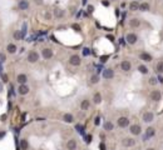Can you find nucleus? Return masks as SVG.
I'll use <instances>...</instances> for the list:
<instances>
[{
    "instance_id": "nucleus-11",
    "label": "nucleus",
    "mask_w": 163,
    "mask_h": 150,
    "mask_svg": "<svg viewBox=\"0 0 163 150\" xmlns=\"http://www.w3.org/2000/svg\"><path fill=\"white\" fill-rule=\"evenodd\" d=\"M53 55H54L53 49H50V48H43V49H41V56L44 58L45 60L51 59V58H53Z\"/></svg>"
},
{
    "instance_id": "nucleus-31",
    "label": "nucleus",
    "mask_w": 163,
    "mask_h": 150,
    "mask_svg": "<svg viewBox=\"0 0 163 150\" xmlns=\"http://www.w3.org/2000/svg\"><path fill=\"white\" fill-rule=\"evenodd\" d=\"M13 38H14V40H21V33H20V30H16V31H14Z\"/></svg>"
},
{
    "instance_id": "nucleus-36",
    "label": "nucleus",
    "mask_w": 163,
    "mask_h": 150,
    "mask_svg": "<svg viewBox=\"0 0 163 150\" xmlns=\"http://www.w3.org/2000/svg\"><path fill=\"white\" fill-rule=\"evenodd\" d=\"M1 78H3V83H5V84H6V83L9 81V80H8V75H6V74H3V75H1Z\"/></svg>"
},
{
    "instance_id": "nucleus-46",
    "label": "nucleus",
    "mask_w": 163,
    "mask_h": 150,
    "mask_svg": "<svg viewBox=\"0 0 163 150\" xmlns=\"http://www.w3.org/2000/svg\"><path fill=\"white\" fill-rule=\"evenodd\" d=\"M87 3H88V0H82V4H83V6H85V5H87Z\"/></svg>"
},
{
    "instance_id": "nucleus-37",
    "label": "nucleus",
    "mask_w": 163,
    "mask_h": 150,
    "mask_svg": "<svg viewBox=\"0 0 163 150\" xmlns=\"http://www.w3.org/2000/svg\"><path fill=\"white\" fill-rule=\"evenodd\" d=\"M99 150H107V146H105V144L103 141L99 144Z\"/></svg>"
},
{
    "instance_id": "nucleus-51",
    "label": "nucleus",
    "mask_w": 163,
    "mask_h": 150,
    "mask_svg": "<svg viewBox=\"0 0 163 150\" xmlns=\"http://www.w3.org/2000/svg\"><path fill=\"white\" fill-rule=\"evenodd\" d=\"M1 91H3V84L0 83V93H1Z\"/></svg>"
},
{
    "instance_id": "nucleus-27",
    "label": "nucleus",
    "mask_w": 163,
    "mask_h": 150,
    "mask_svg": "<svg viewBox=\"0 0 163 150\" xmlns=\"http://www.w3.org/2000/svg\"><path fill=\"white\" fill-rule=\"evenodd\" d=\"M156 71H157L159 75L163 74V59H159V60H158L157 65H156Z\"/></svg>"
},
{
    "instance_id": "nucleus-17",
    "label": "nucleus",
    "mask_w": 163,
    "mask_h": 150,
    "mask_svg": "<svg viewBox=\"0 0 163 150\" xmlns=\"http://www.w3.org/2000/svg\"><path fill=\"white\" fill-rule=\"evenodd\" d=\"M29 91H30V88L26 84H24V85H19V88H18V94L19 95H26V94H29Z\"/></svg>"
},
{
    "instance_id": "nucleus-35",
    "label": "nucleus",
    "mask_w": 163,
    "mask_h": 150,
    "mask_svg": "<svg viewBox=\"0 0 163 150\" xmlns=\"http://www.w3.org/2000/svg\"><path fill=\"white\" fill-rule=\"evenodd\" d=\"M87 10H88V14H93V13H94V10H95V8H94L93 5H88Z\"/></svg>"
},
{
    "instance_id": "nucleus-47",
    "label": "nucleus",
    "mask_w": 163,
    "mask_h": 150,
    "mask_svg": "<svg viewBox=\"0 0 163 150\" xmlns=\"http://www.w3.org/2000/svg\"><path fill=\"white\" fill-rule=\"evenodd\" d=\"M5 119H6V115H5V114L1 115V121H5Z\"/></svg>"
},
{
    "instance_id": "nucleus-8",
    "label": "nucleus",
    "mask_w": 163,
    "mask_h": 150,
    "mask_svg": "<svg viewBox=\"0 0 163 150\" xmlns=\"http://www.w3.org/2000/svg\"><path fill=\"white\" fill-rule=\"evenodd\" d=\"M142 120H143V123H147V124L154 121V114L152 111H144L142 114Z\"/></svg>"
},
{
    "instance_id": "nucleus-30",
    "label": "nucleus",
    "mask_w": 163,
    "mask_h": 150,
    "mask_svg": "<svg viewBox=\"0 0 163 150\" xmlns=\"http://www.w3.org/2000/svg\"><path fill=\"white\" fill-rule=\"evenodd\" d=\"M99 83V76H98V74H94L90 76V84H98Z\"/></svg>"
},
{
    "instance_id": "nucleus-49",
    "label": "nucleus",
    "mask_w": 163,
    "mask_h": 150,
    "mask_svg": "<svg viewBox=\"0 0 163 150\" xmlns=\"http://www.w3.org/2000/svg\"><path fill=\"white\" fill-rule=\"evenodd\" d=\"M158 80H159V83H162V84H163V76H159V78H158Z\"/></svg>"
},
{
    "instance_id": "nucleus-38",
    "label": "nucleus",
    "mask_w": 163,
    "mask_h": 150,
    "mask_svg": "<svg viewBox=\"0 0 163 150\" xmlns=\"http://www.w3.org/2000/svg\"><path fill=\"white\" fill-rule=\"evenodd\" d=\"M108 58H109V55H103V56H100V61L102 63H105Z\"/></svg>"
},
{
    "instance_id": "nucleus-2",
    "label": "nucleus",
    "mask_w": 163,
    "mask_h": 150,
    "mask_svg": "<svg viewBox=\"0 0 163 150\" xmlns=\"http://www.w3.org/2000/svg\"><path fill=\"white\" fill-rule=\"evenodd\" d=\"M138 35L136 33H133V31H130V33H128L125 35V43L129 45H136L137 43H138Z\"/></svg>"
},
{
    "instance_id": "nucleus-41",
    "label": "nucleus",
    "mask_w": 163,
    "mask_h": 150,
    "mask_svg": "<svg viewBox=\"0 0 163 150\" xmlns=\"http://www.w3.org/2000/svg\"><path fill=\"white\" fill-rule=\"evenodd\" d=\"M90 141H92V135H88V136H87L85 143H87V144H90Z\"/></svg>"
},
{
    "instance_id": "nucleus-54",
    "label": "nucleus",
    "mask_w": 163,
    "mask_h": 150,
    "mask_svg": "<svg viewBox=\"0 0 163 150\" xmlns=\"http://www.w3.org/2000/svg\"><path fill=\"white\" fill-rule=\"evenodd\" d=\"M0 105H1V101H0Z\"/></svg>"
},
{
    "instance_id": "nucleus-9",
    "label": "nucleus",
    "mask_w": 163,
    "mask_h": 150,
    "mask_svg": "<svg viewBox=\"0 0 163 150\" xmlns=\"http://www.w3.org/2000/svg\"><path fill=\"white\" fill-rule=\"evenodd\" d=\"M65 146H67L68 150H77L78 149V140L75 138H70L67 141V144H65Z\"/></svg>"
},
{
    "instance_id": "nucleus-40",
    "label": "nucleus",
    "mask_w": 163,
    "mask_h": 150,
    "mask_svg": "<svg viewBox=\"0 0 163 150\" xmlns=\"http://www.w3.org/2000/svg\"><path fill=\"white\" fill-rule=\"evenodd\" d=\"M94 124H95V125H99V124H100V118H99V116H97V118H95Z\"/></svg>"
},
{
    "instance_id": "nucleus-42",
    "label": "nucleus",
    "mask_w": 163,
    "mask_h": 150,
    "mask_svg": "<svg viewBox=\"0 0 163 150\" xmlns=\"http://www.w3.org/2000/svg\"><path fill=\"white\" fill-rule=\"evenodd\" d=\"M34 3L37 5H43V3H44V0H34Z\"/></svg>"
},
{
    "instance_id": "nucleus-23",
    "label": "nucleus",
    "mask_w": 163,
    "mask_h": 150,
    "mask_svg": "<svg viewBox=\"0 0 163 150\" xmlns=\"http://www.w3.org/2000/svg\"><path fill=\"white\" fill-rule=\"evenodd\" d=\"M89 108H90V101H89V99H83L82 101H80V110H83V111H87V110H89Z\"/></svg>"
},
{
    "instance_id": "nucleus-29",
    "label": "nucleus",
    "mask_w": 163,
    "mask_h": 150,
    "mask_svg": "<svg viewBox=\"0 0 163 150\" xmlns=\"http://www.w3.org/2000/svg\"><path fill=\"white\" fill-rule=\"evenodd\" d=\"M20 149L21 150H28L29 149V141L26 139H21L20 140Z\"/></svg>"
},
{
    "instance_id": "nucleus-12",
    "label": "nucleus",
    "mask_w": 163,
    "mask_h": 150,
    "mask_svg": "<svg viewBox=\"0 0 163 150\" xmlns=\"http://www.w3.org/2000/svg\"><path fill=\"white\" fill-rule=\"evenodd\" d=\"M102 76H103V79H105V80H111V79H113V78H114V70H113L112 68L104 69L103 73H102Z\"/></svg>"
},
{
    "instance_id": "nucleus-24",
    "label": "nucleus",
    "mask_w": 163,
    "mask_h": 150,
    "mask_svg": "<svg viewBox=\"0 0 163 150\" xmlns=\"http://www.w3.org/2000/svg\"><path fill=\"white\" fill-rule=\"evenodd\" d=\"M16 50H18V48H16V45L14 44V43H9V44L6 45V51L9 53V54H15Z\"/></svg>"
},
{
    "instance_id": "nucleus-7",
    "label": "nucleus",
    "mask_w": 163,
    "mask_h": 150,
    "mask_svg": "<svg viewBox=\"0 0 163 150\" xmlns=\"http://www.w3.org/2000/svg\"><path fill=\"white\" fill-rule=\"evenodd\" d=\"M69 64L72 66H79L82 64V58L78 54H73L69 56Z\"/></svg>"
},
{
    "instance_id": "nucleus-14",
    "label": "nucleus",
    "mask_w": 163,
    "mask_h": 150,
    "mask_svg": "<svg viewBox=\"0 0 163 150\" xmlns=\"http://www.w3.org/2000/svg\"><path fill=\"white\" fill-rule=\"evenodd\" d=\"M16 81H18V84H19V85H24V84H26V83H28V75H26V74H24V73L18 74V76H16Z\"/></svg>"
},
{
    "instance_id": "nucleus-18",
    "label": "nucleus",
    "mask_w": 163,
    "mask_h": 150,
    "mask_svg": "<svg viewBox=\"0 0 163 150\" xmlns=\"http://www.w3.org/2000/svg\"><path fill=\"white\" fill-rule=\"evenodd\" d=\"M63 121L64 123H67V124H72V123H74V115L73 114H70V113H65V114H63Z\"/></svg>"
},
{
    "instance_id": "nucleus-34",
    "label": "nucleus",
    "mask_w": 163,
    "mask_h": 150,
    "mask_svg": "<svg viewBox=\"0 0 163 150\" xmlns=\"http://www.w3.org/2000/svg\"><path fill=\"white\" fill-rule=\"evenodd\" d=\"M5 60H6V55L4 54V53H0V64L5 63Z\"/></svg>"
},
{
    "instance_id": "nucleus-32",
    "label": "nucleus",
    "mask_w": 163,
    "mask_h": 150,
    "mask_svg": "<svg viewBox=\"0 0 163 150\" xmlns=\"http://www.w3.org/2000/svg\"><path fill=\"white\" fill-rule=\"evenodd\" d=\"M148 83H149V85H152V86H153V85H157V83H158V79H157V78H154V76H150Z\"/></svg>"
},
{
    "instance_id": "nucleus-1",
    "label": "nucleus",
    "mask_w": 163,
    "mask_h": 150,
    "mask_svg": "<svg viewBox=\"0 0 163 150\" xmlns=\"http://www.w3.org/2000/svg\"><path fill=\"white\" fill-rule=\"evenodd\" d=\"M39 58H40V55H39V53H38L37 50H30V51L28 53V55H26V60H28L30 64L38 63V61H39Z\"/></svg>"
},
{
    "instance_id": "nucleus-3",
    "label": "nucleus",
    "mask_w": 163,
    "mask_h": 150,
    "mask_svg": "<svg viewBox=\"0 0 163 150\" xmlns=\"http://www.w3.org/2000/svg\"><path fill=\"white\" fill-rule=\"evenodd\" d=\"M117 125L121 128V129H125V128H128L130 125L129 118H127V116H119L117 119Z\"/></svg>"
},
{
    "instance_id": "nucleus-45",
    "label": "nucleus",
    "mask_w": 163,
    "mask_h": 150,
    "mask_svg": "<svg viewBox=\"0 0 163 150\" xmlns=\"http://www.w3.org/2000/svg\"><path fill=\"white\" fill-rule=\"evenodd\" d=\"M119 40H121V44H122V45H123V44H125V39H124V38H121Z\"/></svg>"
},
{
    "instance_id": "nucleus-48",
    "label": "nucleus",
    "mask_w": 163,
    "mask_h": 150,
    "mask_svg": "<svg viewBox=\"0 0 163 150\" xmlns=\"http://www.w3.org/2000/svg\"><path fill=\"white\" fill-rule=\"evenodd\" d=\"M127 6V4H125V1H123L122 4H121V8H125Z\"/></svg>"
},
{
    "instance_id": "nucleus-16",
    "label": "nucleus",
    "mask_w": 163,
    "mask_h": 150,
    "mask_svg": "<svg viewBox=\"0 0 163 150\" xmlns=\"http://www.w3.org/2000/svg\"><path fill=\"white\" fill-rule=\"evenodd\" d=\"M102 100H103V98H102V94H100L99 91H97V93L93 94L92 101H93L94 105H99V104H102Z\"/></svg>"
},
{
    "instance_id": "nucleus-20",
    "label": "nucleus",
    "mask_w": 163,
    "mask_h": 150,
    "mask_svg": "<svg viewBox=\"0 0 163 150\" xmlns=\"http://www.w3.org/2000/svg\"><path fill=\"white\" fill-rule=\"evenodd\" d=\"M144 135L148 138V139H152V138H154L156 136V129L153 126H148L146 131H144Z\"/></svg>"
},
{
    "instance_id": "nucleus-52",
    "label": "nucleus",
    "mask_w": 163,
    "mask_h": 150,
    "mask_svg": "<svg viewBox=\"0 0 163 150\" xmlns=\"http://www.w3.org/2000/svg\"><path fill=\"white\" fill-rule=\"evenodd\" d=\"M3 136H5V133H0V139H1Z\"/></svg>"
},
{
    "instance_id": "nucleus-4",
    "label": "nucleus",
    "mask_w": 163,
    "mask_h": 150,
    "mask_svg": "<svg viewBox=\"0 0 163 150\" xmlns=\"http://www.w3.org/2000/svg\"><path fill=\"white\" fill-rule=\"evenodd\" d=\"M129 134L133 135V136H138L142 134V126H140L139 124H132L129 125Z\"/></svg>"
},
{
    "instance_id": "nucleus-26",
    "label": "nucleus",
    "mask_w": 163,
    "mask_h": 150,
    "mask_svg": "<svg viewBox=\"0 0 163 150\" xmlns=\"http://www.w3.org/2000/svg\"><path fill=\"white\" fill-rule=\"evenodd\" d=\"M139 10H140V11H149V10H150L149 3H147V1L139 3Z\"/></svg>"
},
{
    "instance_id": "nucleus-43",
    "label": "nucleus",
    "mask_w": 163,
    "mask_h": 150,
    "mask_svg": "<svg viewBox=\"0 0 163 150\" xmlns=\"http://www.w3.org/2000/svg\"><path fill=\"white\" fill-rule=\"evenodd\" d=\"M142 140H143V143H144V141H148V138H147L146 135H142Z\"/></svg>"
},
{
    "instance_id": "nucleus-28",
    "label": "nucleus",
    "mask_w": 163,
    "mask_h": 150,
    "mask_svg": "<svg viewBox=\"0 0 163 150\" xmlns=\"http://www.w3.org/2000/svg\"><path fill=\"white\" fill-rule=\"evenodd\" d=\"M129 10H132V11H137V10H139V3L137 1V0H134V1H132L129 4Z\"/></svg>"
},
{
    "instance_id": "nucleus-13",
    "label": "nucleus",
    "mask_w": 163,
    "mask_h": 150,
    "mask_svg": "<svg viewBox=\"0 0 163 150\" xmlns=\"http://www.w3.org/2000/svg\"><path fill=\"white\" fill-rule=\"evenodd\" d=\"M139 59L142 61H144V63H150L152 60H153V56L147 51H142V53H139Z\"/></svg>"
},
{
    "instance_id": "nucleus-39",
    "label": "nucleus",
    "mask_w": 163,
    "mask_h": 150,
    "mask_svg": "<svg viewBox=\"0 0 163 150\" xmlns=\"http://www.w3.org/2000/svg\"><path fill=\"white\" fill-rule=\"evenodd\" d=\"M83 55H84V56L89 55V49H88V48H85V49L83 50Z\"/></svg>"
},
{
    "instance_id": "nucleus-50",
    "label": "nucleus",
    "mask_w": 163,
    "mask_h": 150,
    "mask_svg": "<svg viewBox=\"0 0 163 150\" xmlns=\"http://www.w3.org/2000/svg\"><path fill=\"white\" fill-rule=\"evenodd\" d=\"M146 150H157V149H156V148H152V146H150V148H147Z\"/></svg>"
},
{
    "instance_id": "nucleus-15",
    "label": "nucleus",
    "mask_w": 163,
    "mask_h": 150,
    "mask_svg": "<svg viewBox=\"0 0 163 150\" xmlns=\"http://www.w3.org/2000/svg\"><path fill=\"white\" fill-rule=\"evenodd\" d=\"M128 25H129V28H132V29L139 28V26H140V19H138V18H132V19L128 21Z\"/></svg>"
},
{
    "instance_id": "nucleus-10",
    "label": "nucleus",
    "mask_w": 163,
    "mask_h": 150,
    "mask_svg": "<svg viewBox=\"0 0 163 150\" xmlns=\"http://www.w3.org/2000/svg\"><path fill=\"white\" fill-rule=\"evenodd\" d=\"M121 69L123 73H129L130 70H132V63H130L129 60L124 59L121 61Z\"/></svg>"
},
{
    "instance_id": "nucleus-21",
    "label": "nucleus",
    "mask_w": 163,
    "mask_h": 150,
    "mask_svg": "<svg viewBox=\"0 0 163 150\" xmlns=\"http://www.w3.org/2000/svg\"><path fill=\"white\" fill-rule=\"evenodd\" d=\"M29 6H30V4H29L28 0H19L18 1V9L19 10H28Z\"/></svg>"
},
{
    "instance_id": "nucleus-22",
    "label": "nucleus",
    "mask_w": 163,
    "mask_h": 150,
    "mask_svg": "<svg viewBox=\"0 0 163 150\" xmlns=\"http://www.w3.org/2000/svg\"><path fill=\"white\" fill-rule=\"evenodd\" d=\"M103 129H104V131L109 133V131H112V130L114 129V124H113L111 120H105V121L103 123Z\"/></svg>"
},
{
    "instance_id": "nucleus-44",
    "label": "nucleus",
    "mask_w": 163,
    "mask_h": 150,
    "mask_svg": "<svg viewBox=\"0 0 163 150\" xmlns=\"http://www.w3.org/2000/svg\"><path fill=\"white\" fill-rule=\"evenodd\" d=\"M102 5H104V6H108V5H109V1H104V0H103V1H102Z\"/></svg>"
},
{
    "instance_id": "nucleus-33",
    "label": "nucleus",
    "mask_w": 163,
    "mask_h": 150,
    "mask_svg": "<svg viewBox=\"0 0 163 150\" xmlns=\"http://www.w3.org/2000/svg\"><path fill=\"white\" fill-rule=\"evenodd\" d=\"M72 29H73V30H75L77 33H80V30H82L80 25H78V24H73V25H72Z\"/></svg>"
},
{
    "instance_id": "nucleus-5",
    "label": "nucleus",
    "mask_w": 163,
    "mask_h": 150,
    "mask_svg": "<svg viewBox=\"0 0 163 150\" xmlns=\"http://www.w3.org/2000/svg\"><path fill=\"white\" fill-rule=\"evenodd\" d=\"M121 144H122V146H124V148H132V146H134V145L137 144V141H136L134 138L127 136V138H123L122 140H121Z\"/></svg>"
},
{
    "instance_id": "nucleus-19",
    "label": "nucleus",
    "mask_w": 163,
    "mask_h": 150,
    "mask_svg": "<svg viewBox=\"0 0 163 150\" xmlns=\"http://www.w3.org/2000/svg\"><path fill=\"white\" fill-rule=\"evenodd\" d=\"M53 13H54V16H55L57 19H63L65 16V10L60 9V8H55Z\"/></svg>"
},
{
    "instance_id": "nucleus-53",
    "label": "nucleus",
    "mask_w": 163,
    "mask_h": 150,
    "mask_svg": "<svg viewBox=\"0 0 163 150\" xmlns=\"http://www.w3.org/2000/svg\"><path fill=\"white\" fill-rule=\"evenodd\" d=\"M109 1H117V0H109Z\"/></svg>"
},
{
    "instance_id": "nucleus-25",
    "label": "nucleus",
    "mask_w": 163,
    "mask_h": 150,
    "mask_svg": "<svg viewBox=\"0 0 163 150\" xmlns=\"http://www.w3.org/2000/svg\"><path fill=\"white\" fill-rule=\"evenodd\" d=\"M137 70H138L140 74H143V75H147V74L149 73V69H148V66H147V65H144V64H140V65H138Z\"/></svg>"
},
{
    "instance_id": "nucleus-55",
    "label": "nucleus",
    "mask_w": 163,
    "mask_h": 150,
    "mask_svg": "<svg viewBox=\"0 0 163 150\" xmlns=\"http://www.w3.org/2000/svg\"><path fill=\"white\" fill-rule=\"evenodd\" d=\"M124 1H125V0H124Z\"/></svg>"
},
{
    "instance_id": "nucleus-6",
    "label": "nucleus",
    "mask_w": 163,
    "mask_h": 150,
    "mask_svg": "<svg viewBox=\"0 0 163 150\" xmlns=\"http://www.w3.org/2000/svg\"><path fill=\"white\" fill-rule=\"evenodd\" d=\"M149 99H150L152 101H154V103H159L161 99H162V93H161L159 90H157V89L152 90V91L149 93Z\"/></svg>"
}]
</instances>
